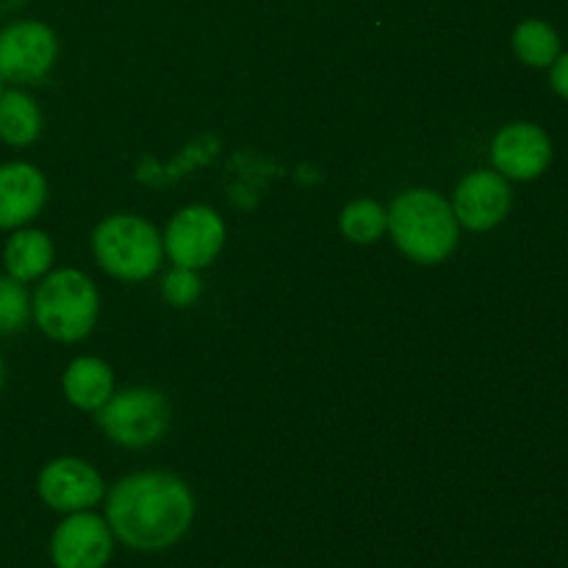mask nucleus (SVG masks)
I'll return each instance as SVG.
<instances>
[{"instance_id":"obj_1","label":"nucleus","mask_w":568,"mask_h":568,"mask_svg":"<svg viewBox=\"0 0 568 568\" xmlns=\"http://www.w3.org/2000/svg\"><path fill=\"white\" fill-rule=\"evenodd\" d=\"M194 519V497L170 471H142L116 483L105 503L111 532L139 552L166 549Z\"/></svg>"},{"instance_id":"obj_2","label":"nucleus","mask_w":568,"mask_h":568,"mask_svg":"<svg viewBox=\"0 0 568 568\" xmlns=\"http://www.w3.org/2000/svg\"><path fill=\"white\" fill-rule=\"evenodd\" d=\"M388 227L397 247L419 264H438L458 244V220L453 205L427 189L399 194L388 214Z\"/></svg>"},{"instance_id":"obj_3","label":"nucleus","mask_w":568,"mask_h":568,"mask_svg":"<svg viewBox=\"0 0 568 568\" xmlns=\"http://www.w3.org/2000/svg\"><path fill=\"white\" fill-rule=\"evenodd\" d=\"M33 320L55 342H78L98 320V288L83 272L59 270L39 286Z\"/></svg>"},{"instance_id":"obj_4","label":"nucleus","mask_w":568,"mask_h":568,"mask_svg":"<svg viewBox=\"0 0 568 568\" xmlns=\"http://www.w3.org/2000/svg\"><path fill=\"white\" fill-rule=\"evenodd\" d=\"M94 255L109 275L120 281H144L153 275L164 255V242L150 222L116 214L94 231Z\"/></svg>"},{"instance_id":"obj_5","label":"nucleus","mask_w":568,"mask_h":568,"mask_svg":"<svg viewBox=\"0 0 568 568\" xmlns=\"http://www.w3.org/2000/svg\"><path fill=\"white\" fill-rule=\"evenodd\" d=\"M98 425L122 447H148L164 436L170 425V405L155 388H131L111 394L109 403L98 408Z\"/></svg>"},{"instance_id":"obj_6","label":"nucleus","mask_w":568,"mask_h":568,"mask_svg":"<svg viewBox=\"0 0 568 568\" xmlns=\"http://www.w3.org/2000/svg\"><path fill=\"white\" fill-rule=\"evenodd\" d=\"M59 42L44 22H11L0 31V75L11 83L42 81L53 67Z\"/></svg>"},{"instance_id":"obj_7","label":"nucleus","mask_w":568,"mask_h":568,"mask_svg":"<svg viewBox=\"0 0 568 568\" xmlns=\"http://www.w3.org/2000/svg\"><path fill=\"white\" fill-rule=\"evenodd\" d=\"M225 244V225L216 211L205 205H189L181 214L172 216L164 236V250L175 266L183 270H203L220 255Z\"/></svg>"},{"instance_id":"obj_8","label":"nucleus","mask_w":568,"mask_h":568,"mask_svg":"<svg viewBox=\"0 0 568 568\" xmlns=\"http://www.w3.org/2000/svg\"><path fill=\"white\" fill-rule=\"evenodd\" d=\"M111 527L100 516L78 510L61 521L50 541L55 568H105L111 558Z\"/></svg>"},{"instance_id":"obj_9","label":"nucleus","mask_w":568,"mask_h":568,"mask_svg":"<svg viewBox=\"0 0 568 568\" xmlns=\"http://www.w3.org/2000/svg\"><path fill=\"white\" fill-rule=\"evenodd\" d=\"M491 161L508 181H536L552 161V142L544 128L532 122H514L494 136Z\"/></svg>"},{"instance_id":"obj_10","label":"nucleus","mask_w":568,"mask_h":568,"mask_svg":"<svg viewBox=\"0 0 568 568\" xmlns=\"http://www.w3.org/2000/svg\"><path fill=\"white\" fill-rule=\"evenodd\" d=\"M39 497L61 514H78L103 499V480L78 458L50 460L39 475Z\"/></svg>"},{"instance_id":"obj_11","label":"nucleus","mask_w":568,"mask_h":568,"mask_svg":"<svg viewBox=\"0 0 568 568\" xmlns=\"http://www.w3.org/2000/svg\"><path fill=\"white\" fill-rule=\"evenodd\" d=\"M510 211L508 178L499 172H471L455 189L453 214L469 231H488L499 225Z\"/></svg>"},{"instance_id":"obj_12","label":"nucleus","mask_w":568,"mask_h":568,"mask_svg":"<svg viewBox=\"0 0 568 568\" xmlns=\"http://www.w3.org/2000/svg\"><path fill=\"white\" fill-rule=\"evenodd\" d=\"M48 183L37 166L11 161L0 166V227H22L42 211Z\"/></svg>"},{"instance_id":"obj_13","label":"nucleus","mask_w":568,"mask_h":568,"mask_svg":"<svg viewBox=\"0 0 568 568\" xmlns=\"http://www.w3.org/2000/svg\"><path fill=\"white\" fill-rule=\"evenodd\" d=\"M64 394L83 410H98L114 394V377L100 358H78L64 372Z\"/></svg>"},{"instance_id":"obj_14","label":"nucleus","mask_w":568,"mask_h":568,"mask_svg":"<svg viewBox=\"0 0 568 568\" xmlns=\"http://www.w3.org/2000/svg\"><path fill=\"white\" fill-rule=\"evenodd\" d=\"M3 264L14 281H37L53 264V242L42 231H17L3 250Z\"/></svg>"},{"instance_id":"obj_15","label":"nucleus","mask_w":568,"mask_h":568,"mask_svg":"<svg viewBox=\"0 0 568 568\" xmlns=\"http://www.w3.org/2000/svg\"><path fill=\"white\" fill-rule=\"evenodd\" d=\"M39 131H42V116H39L31 94L20 92V89L0 94V139L6 144L26 148V144L37 142Z\"/></svg>"},{"instance_id":"obj_16","label":"nucleus","mask_w":568,"mask_h":568,"mask_svg":"<svg viewBox=\"0 0 568 568\" xmlns=\"http://www.w3.org/2000/svg\"><path fill=\"white\" fill-rule=\"evenodd\" d=\"M514 50L527 67H552L560 55V37L549 22L525 20L514 31Z\"/></svg>"},{"instance_id":"obj_17","label":"nucleus","mask_w":568,"mask_h":568,"mask_svg":"<svg viewBox=\"0 0 568 568\" xmlns=\"http://www.w3.org/2000/svg\"><path fill=\"white\" fill-rule=\"evenodd\" d=\"M388 227V214L372 200H358V203H349L342 211V233L353 242L369 244L375 239L383 236V231Z\"/></svg>"},{"instance_id":"obj_18","label":"nucleus","mask_w":568,"mask_h":568,"mask_svg":"<svg viewBox=\"0 0 568 568\" xmlns=\"http://www.w3.org/2000/svg\"><path fill=\"white\" fill-rule=\"evenodd\" d=\"M31 320L26 286L11 275H0V333H17Z\"/></svg>"},{"instance_id":"obj_19","label":"nucleus","mask_w":568,"mask_h":568,"mask_svg":"<svg viewBox=\"0 0 568 568\" xmlns=\"http://www.w3.org/2000/svg\"><path fill=\"white\" fill-rule=\"evenodd\" d=\"M164 297H166V303L178 305V308H183V305H192L194 300L200 297V281H197V275H194V270H183V266H178L172 275H166Z\"/></svg>"},{"instance_id":"obj_20","label":"nucleus","mask_w":568,"mask_h":568,"mask_svg":"<svg viewBox=\"0 0 568 568\" xmlns=\"http://www.w3.org/2000/svg\"><path fill=\"white\" fill-rule=\"evenodd\" d=\"M549 70H552L549 72V83H552V89L560 94V98L568 100V53H560Z\"/></svg>"},{"instance_id":"obj_21","label":"nucleus","mask_w":568,"mask_h":568,"mask_svg":"<svg viewBox=\"0 0 568 568\" xmlns=\"http://www.w3.org/2000/svg\"><path fill=\"white\" fill-rule=\"evenodd\" d=\"M0 386H3V361H0Z\"/></svg>"},{"instance_id":"obj_22","label":"nucleus","mask_w":568,"mask_h":568,"mask_svg":"<svg viewBox=\"0 0 568 568\" xmlns=\"http://www.w3.org/2000/svg\"><path fill=\"white\" fill-rule=\"evenodd\" d=\"M6 92V89H3V75H0V94H3Z\"/></svg>"}]
</instances>
